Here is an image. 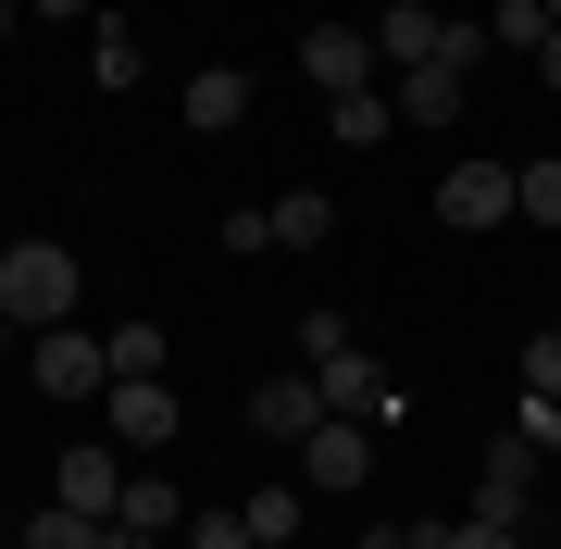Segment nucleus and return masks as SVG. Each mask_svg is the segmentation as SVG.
<instances>
[{
	"instance_id": "obj_27",
	"label": "nucleus",
	"mask_w": 561,
	"mask_h": 549,
	"mask_svg": "<svg viewBox=\"0 0 561 549\" xmlns=\"http://www.w3.org/2000/svg\"><path fill=\"white\" fill-rule=\"evenodd\" d=\"M362 549H412V525H362Z\"/></svg>"
},
{
	"instance_id": "obj_30",
	"label": "nucleus",
	"mask_w": 561,
	"mask_h": 549,
	"mask_svg": "<svg viewBox=\"0 0 561 549\" xmlns=\"http://www.w3.org/2000/svg\"><path fill=\"white\" fill-rule=\"evenodd\" d=\"M549 25H561V0H549Z\"/></svg>"
},
{
	"instance_id": "obj_2",
	"label": "nucleus",
	"mask_w": 561,
	"mask_h": 549,
	"mask_svg": "<svg viewBox=\"0 0 561 549\" xmlns=\"http://www.w3.org/2000/svg\"><path fill=\"white\" fill-rule=\"evenodd\" d=\"M25 375H38L50 400H101V387H113V338H88V325H38V338H25Z\"/></svg>"
},
{
	"instance_id": "obj_14",
	"label": "nucleus",
	"mask_w": 561,
	"mask_h": 549,
	"mask_svg": "<svg viewBox=\"0 0 561 549\" xmlns=\"http://www.w3.org/2000/svg\"><path fill=\"white\" fill-rule=\"evenodd\" d=\"M138 76H150V62H138V25L101 13V25H88V88H138Z\"/></svg>"
},
{
	"instance_id": "obj_21",
	"label": "nucleus",
	"mask_w": 561,
	"mask_h": 549,
	"mask_svg": "<svg viewBox=\"0 0 561 549\" xmlns=\"http://www.w3.org/2000/svg\"><path fill=\"white\" fill-rule=\"evenodd\" d=\"M337 350H362V338H350V312H324V300H312V312H300V363H337Z\"/></svg>"
},
{
	"instance_id": "obj_32",
	"label": "nucleus",
	"mask_w": 561,
	"mask_h": 549,
	"mask_svg": "<svg viewBox=\"0 0 561 549\" xmlns=\"http://www.w3.org/2000/svg\"><path fill=\"white\" fill-rule=\"evenodd\" d=\"M537 549H549V537H537Z\"/></svg>"
},
{
	"instance_id": "obj_8",
	"label": "nucleus",
	"mask_w": 561,
	"mask_h": 549,
	"mask_svg": "<svg viewBox=\"0 0 561 549\" xmlns=\"http://www.w3.org/2000/svg\"><path fill=\"white\" fill-rule=\"evenodd\" d=\"M113 500H125V449L113 437H76V449H62V512L113 525Z\"/></svg>"
},
{
	"instance_id": "obj_24",
	"label": "nucleus",
	"mask_w": 561,
	"mask_h": 549,
	"mask_svg": "<svg viewBox=\"0 0 561 549\" xmlns=\"http://www.w3.org/2000/svg\"><path fill=\"white\" fill-rule=\"evenodd\" d=\"M187 549H250V512H187Z\"/></svg>"
},
{
	"instance_id": "obj_20",
	"label": "nucleus",
	"mask_w": 561,
	"mask_h": 549,
	"mask_svg": "<svg viewBox=\"0 0 561 549\" xmlns=\"http://www.w3.org/2000/svg\"><path fill=\"white\" fill-rule=\"evenodd\" d=\"M486 50H549V0H500L486 13Z\"/></svg>"
},
{
	"instance_id": "obj_3",
	"label": "nucleus",
	"mask_w": 561,
	"mask_h": 549,
	"mask_svg": "<svg viewBox=\"0 0 561 549\" xmlns=\"http://www.w3.org/2000/svg\"><path fill=\"white\" fill-rule=\"evenodd\" d=\"M537 474H549V462L500 425V437H486V462H474V500H461V512H486V525H537Z\"/></svg>"
},
{
	"instance_id": "obj_5",
	"label": "nucleus",
	"mask_w": 561,
	"mask_h": 549,
	"mask_svg": "<svg viewBox=\"0 0 561 549\" xmlns=\"http://www.w3.org/2000/svg\"><path fill=\"white\" fill-rule=\"evenodd\" d=\"M300 76L324 88V101H350V88L387 76V50H375V25H312V38H300Z\"/></svg>"
},
{
	"instance_id": "obj_23",
	"label": "nucleus",
	"mask_w": 561,
	"mask_h": 549,
	"mask_svg": "<svg viewBox=\"0 0 561 549\" xmlns=\"http://www.w3.org/2000/svg\"><path fill=\"white\" fill-rule=\"evenodd\" d=\"M113 375H162V325H113Z\"/></svg>"
},
{
	"instance_id": "obj_18",
	"label": "nucleus",
	"mask_w": 561,
	"mask_h": 549,
	"mask_svg": "<svg viewBox=\"0 0 561 549\" xmlns=\"http://www.w3.org/2000/svg\"><path fill=\"white\" fill-rule=\"evenodd\" d=\"M512 225H549L561 238V163H512Z\"/></svg>"
},
{
	"instance_id": "obj_7",
	"label": "nucleus",
	"mask_w": 561,
	"mask_h": 549,
	"mask_svg": "<svg viewBox=\"0 0 561 549\" xmlns=\"http://www.w3.org/2000/svg\"><path fill=\"white\" fill-rule=\"evenodd\" d=\"M362 474H375V425L362 412H324L300 437V488H362Z\"/></svg>"
},
{
	"instance_id": "obj_12",
	"label": "nucleus",
	"mask_w": 561,
	"mask_h": 549,
	"mask_svg": "<svg viewBox=\"0 0 561 549\" xmlns=\"http://www.w3.org/2000/svg\"><path fill=\"white\" fill-rule=\"evenodd\" d=\"M113 525H125V537H175V525H187V500H175V474H125V500H113Z\"/></svg>"
},
{
	"instance_id": "obj_11",
	"label": "nucleus",
	"mask_w": 561,
	"mask_h": 549,
	"mask_svg": "<svg viewBox=\"0 0 561 549\" xmlns=\"http://www.w3.org/2000/svg\"><path fill=\"white\" fill-rule=\"evenodd\" d=\"M238 512H250V537H275V549H300V525H312V488H300V474H262V488H250Z\"/></svg>"
},
{
	"instance_id": "obj_9",
	"label": "nucleus",
	"mask_w": 561,
	"mask_h": 549,
	"mask_svg": "<svg viewBox=\"0 0 561 549\" xmlns=\"http://www.w3.org/2000/svg\"><path fill=\"white\" fill-rule=\"evenodd\" d=\"M250 425L275 437V449H300V437L324 425V387H312V375H262V387H250Z\"/></svg>"
},
{
	"instance_id": "obj_26",
	"label": "nucleus",
	"mask_w": 561,
	"mask_h": 549,
	"mask_svg": "<svg viewBox=\"0 0 561 549\" xmlns=\"http://www.w3.org/2000/svg\"><path fill=\"white\" fill-rule=\"evenodd\" d=\"M25 13H50V25H101V0H25Z\"/></svg>"
},
{
	"instance_id": "obj_13",
	"label": "nucleus",
	"mask_w": 561,
	"mask_h": 549,
	"mask_svg": "<svg viewBox=\"0 0 561 549\" xmlns=\"http://www.w3.org/2000/svg\"><path fill=\"white\" fill-rule=\"evenodd\" d=\"M238 113H250V76H238V62H201V76H187V125H201V138H225Z\"/></svg>"
},
{
	"instance_id": "obj_6",
	"label": "nucleus",
	"mask_w": 561,
	"mask_h": 549,
	"mask_svg": "<svg viewBox=\"0 0 561 549\" xmlns=\"http://www.w3.org/2000/svg\"><path fill=\"white\" fill-rule=\"evenodd\" d=\"M437 225H449V238L512 225V163H449V175H437Z\"/></svg>"
},
{
	"instance_id": "obj_10",
	"label": "nucleus",
	"mask_w": 561,
	"mask_h": 549,
	"mask_svg": "<svg viewBox=\"0 0 561 549\" xmlns=\"http://www.w3.org/2000/svg\"><path fill=\"white\" fill-rule=\"evenodd\" d=\"M461 88H474L461 62H412V76L387 88V101H400V125H461Z\"/></svg>"
},
{
	"instance_id": "obj_19",
	"label": "nucleus",
	"mask_w": 561,
	"mask_h": 549,
	"mask_svg": "<svg viewBox=\"0 0 561 549\" xmlns=\"http://www.w3.org/2000/svg\"><path fill=\"white\" fill-rule=\"evenodd\" d=\"M512 437L537 449V462H561V387H524V400H512Z\"/></svg>"
},
{
	"instance_id": "obj_31",
	"label": "nucleus",
	"mask_w": 561,
	"mask_h": 549,
	"mask_svg": "<svg viewBox=\"0 0 561 549\" xmlns=\"http://www.w3.org/2000/svg\"><path fill=\"white\" fill-rule=\"evenodd\" d=\"M250 549H275V537H250Z\"/></svg>"
},
{
	"instance_id": "obj_25",
	"label": "nucleus",
	"mask_w": 561,
	"mask_h": 549,
	"mask_svg": "<svg viewBox=\"0 0 561 549\" xmlns=\"http://www.w3.org/2000/svg\"><path fill=\"white\" fill-rule=\"evenodd\" d=\"M524 387H561V325H537V338H524Z\"/></svg>"
},
{
	"instance_id": "obj_17",
	"label": "nucleus",
	"mask_w": 561,
	"mask_h": 549,
	"mask_svg": "<svg viewBox=\"0 0 561 549\" xmlns=\"http://www.w3.org/2000/svg\"><path fill=\"white\" fill-rule=\"evenodd\" d=\"M412 549H537V525H486V512H461V525H412Z\"/></svg>"
},
{
	"instance_id": "obj_29",
	"label": "nucleus",
	"mask_w": 561,
	"mask_h": 549,
	"mask_svg": "<svg viewBox=\"0 0 561 549\" xmlns=\"http://www.w3.org/2000/svg\"><path fill=\"white\" fill-rule=\"evenodd\" d=\"M13 13H25V0H0V38H13Z\"/></svg>"
},
{
	"instance_id": "obj_4",
	"label": "nucleus",
	"mask_w": 561,
	"mask_h": 549,
	"mask_svg": "<svg viewBox=\"0 0 561 549\" xmlns=\"http://www.w3.org/2000/svg\"><path fill=\"white\" fill-rule=\"evenodd\" d=\"M101 412H113V449H175V425H187L175 375H113V387H101Z\"/></svg>"
},
{
	"instance_id": "obj_22",
	"label": "nucleus",
	"mask_w": 561,
	"mask_h": 549,
	"mask_svg": "<svg viewBox=\"0 0 561 549\" xmlns=\"http://www.w3.org/2000/svg\"><path fill=\"white\" fill-rule=\"evenodd\" d=\"M25 549H101V525H88V512H62V500H50L38 525H25Z\"/></svg>"
},
{
	"instance_id": "obj_1",
	"label": "nucleus",
	"mask_w": 561,
	"mask_h": 549,
	"mask_svg": "<svg viewBox=\"0 0 561 549\" xmlns=\"http://www.w3.org/2000/svg\"><path fill=\"white\" fill-rule=\"evenodd\" d=\"M76 287H88V263L62 238H13V250H0V312H13L25 338H38V325H76Z\"/></svg>"
},
{
	"instance_id": "obj_28",
	"label": "nucleus",
	"mask_w": 561,
	"mask_h": 549,
	"mask_svg": "<svg viewBox=\"0 0 561 549\" xmlns=\"http://www.w3.org/2000/svg\"><path fill=\"white\" fill-rule=\"evenodd\" d=\"M537 76H549V88H561V25H549V50H537Z\"/></svg>"
},
{
	"instance_id": "obj_15",
	"label": "nucleus",
	"mask_w": 561,
	"mask_h": 549,
	"mask_svg": "<svg viewBox=\"0 0 561 549\" xmlns=\"http://www.w3.org/2000/svg\"><path fill=\"white\" fill-rule=\"evenodd\" d=\"M275 213V250H324L337 238V201H324V187H287V201H262Z\"/></svg>"
},
{
	"instance_id": "obj_16",
	"label": "nucleus",
	"mask_w": 561,
	"mask_h": 549,
	"mask_svg": "<svg viewBox=\"0 0 561 549\" xmlns=\"http://www.w3.org/2000/svg\"><path fill=\"white\" fill-rule=\"evenodd\" d=\"M324 125H337V150H375L387 125H400V101H387V88H350V101H324Z\"/></svg>"
}]
</instances>
